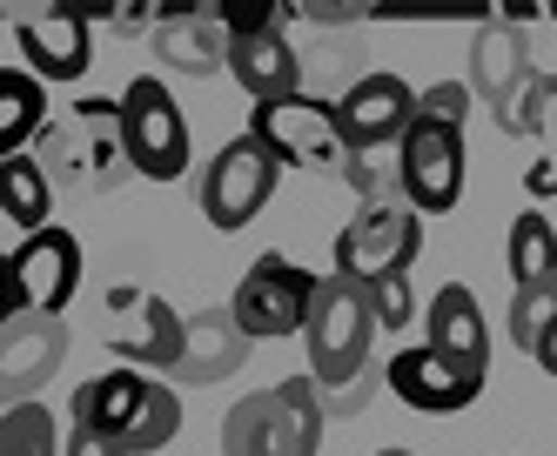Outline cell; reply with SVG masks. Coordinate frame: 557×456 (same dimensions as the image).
Returning a JSON list of instances; mask_svg holds the SVG:
<instances>
[{
    "label": "cell",
    "mask_w": 557,
    "mask_h": 456,
    "mask_svg": "<svg viewBox=\"0 0 557 456\" xmlns=\"http://www.w3.org/2000/svg\"><path fill=\"white\" fill-rule=\"evenodd\" d=\"M67 423L108 436L122 456H162L182 436V390L169 377H141L114 362L67 396Z\"/></svg>",
    "instance_id": "obj_1"
},
{
    "label": "cell",
    "mask_w": 557,
    "mask_h": 456,
    "mask_svg": "<svg viewBox=\"0 0 557 456\" xmlns=\"http://www.w3.org/2000/svg\"><path fill=\"white\" fill-rule=\"evenodd\" d=\"M323 390L309 377H283L275 390L243 396L222 417V456H315L323 449Z\"/></svg>",
    "instance_id": "obj_2"
},
{
    "label": "cell",
    "mask_w": 557,
    "mask_h": 456,
    "mask_svg": "<svg viewBox=\"0 0 557 456\" xmlns=\"http://www.w3.org/2000/svg\"><path fill=\"white\" fill-rule=\"evenodd\" d=\"M370 343H376V322H370L363 288L343 282V275H323L315 282V303H309V322H302V349H309L302 377L323 396L349 390L370 369Z\"/></svg>",
    "instance_id": "obj_3"
},
{
    "label": "cell",
    "mask_w": 557,
    "mask_h": 456,
    "mask_svg": "<svg viewBox=\"0 0 557 456\" xmlns=\"http://www.w3.org/2000/svg\"><path fill=\"white\" fill-rule=\"evenodd\" d=\"M114 128H122L128 175H141V182L188 175V121H182V101L169 95L162 74H135L114 95Z\"/></svg>",
    "instance_id": "obj_4"
},
{
    "label": "cell",
    "mask_w": 557,
    "mask_h": 456,
    "mask_svg": "<svg viewBox=\"0 0 557 456\" xmlns=\"http://www.w3.org/2000/svg\"><path fill=\"white\" fill-rule=\"evenodd\" d=\"M315 269H302L296 256H283V248H269V256H256L243 269V282H235V329H243L249 343H283V336H302L309 322V303H315Z\"/></svg>",
    "instance_id": "obj_5"
},
{
    "label": "cell",
    "mask_w": 557,
    "mask_h": 456,
    "mask_svg": "<svg viewBox=\"0 0 557 456\" xmlns=\"http://www.w3.org/2000/svg\"><path fill=\"white\" fill-rule=\"evenodd\" d=\"M417 256H423V215L404 209V195H389V201H356L349 229L336 235V269H330V275L370 288V282H383V275H410Z\"/></svg>",
    "instance_id": "obj_6"
},
{
    "label": "cell",
    "mask_w": 557,
    "mask_h": 456,
    "mask_svg": "<svg viewBox=\"0 0 557 456\" xmlns=\"http://www.w3.org/2000/svg\"><path fill=\"white\" fill-rule=\"evenodd\" d=\"M275 188H283V161H275L262 141L235 135L228 148H215V155H209L202 182H195V201H202L209 229L235 235V229H249V222L269 209V201H275Z\"/></svg>",
    "instance_id": "obj_7"
},
{
    "label": "cell",
    "mask_w": 557,
    "mask_h": 456,
    "mask_svg": "<svg viewBox=\"0 0 557 456\" xmlns=\"http://www.w3.org/2000/svg\"><path fill=\"white\" fill-rule=\"evenodd\" d=\"M101 343L122 356V369L175 377V362H182V309L162 303L154 288H114L108 309H101Z\"/></svg>",
    "instance_id": "obj_8"
},
{
    "label": "cell",
    "mask_w": 557,
    "mask_h": 456,
    "mask_svg": "<svg viewBox=\"0 0 557 456\" xmlns=\"http://www.w3.org/2000/svg\"><path fill=\"white\" fill-rule=\"evenodd\" d=\"M396 195L410 215H450L463 201V128L417 114L410 135L396 141Z\"/></svg>",
    "instance_id": "obj_9"
},
{
    "label": "cell",
    "mask_w": 557,
    "mask_h": 456,
    "mask_svg": "<svg viewBox=\"0 0 557 456\" xmlns=\"http://www.w3.org/2000/svg\"><path fill=\"white\" fill-rule=\"evenodd\" d=\"M249 141H262L289 169H343V135H336V101L323 95H289L249 108Z\"/></svg>",
    "instance_id": "obj_10"
},
{
    "label": "cell",
    "mask_w": 557,
    "mask_h": 456,
    "mask_svg": "<svg viewBox=\"0 0 557 456\" xmlns=\"http://www.w3.org/2000/svg\"><path fill=\"white\" fill-rule=\"evenodd\" d=\"M410 121H417V88L404 74H363V81H349L343 101H336V135H343V155H389L396 141L410 135Z\"/></svg>",
    "instance_id": "obj_11"
},
{
    "label": "cell",
    "mask_w": 557,
    "mask_h": 456,
    "mask_svg": "<svg viewBox=\"0 0 557 456\" xmlns=\"http://www.w3.org/2000/svg\"><path fill=\"white\" fill-rule=\"evenodd\" d=\"M48 182L54 175H74L82 188H114L128 169L122 155V128H114V101H82L61 128H48Z\"/></svg>",
    "instance_id": "obj_12"
},
{
    "label": "cell",
    "mask_w": 557,
    "mask_h": 456,
    "mask_svg": "<svg viewBox=\"0 0 557 456\" xmlns=\"http://www.w3.org/2000/svg\"><path fill=\"white\" fill-rule=\"evenodd\" d=\"M67 362V316H8L0 322V409L41 403Z\"/></svg>",
    "instance_id": "obj_13"
},
{
    "label": "cell",
    "mask_w": 557,
    "mask_h": 456,
    "mask_svg": "<svg viewBox=\"0 0 557 456\" xmlns=\"http://www.w3.org/2000/svg\"><path fill=\"white\" fill-rule=\"evenodd\" d=\"M8 275H14V303L27 316H67L74 288H82V242L67 229H34L8 256Z\"/></svg>",
    "instance_id": "obj_14"
},
{
    "label": "cell",
    "mask_w": 557,
    "mask_h": 456,
    "mask_svg": "<svg viewBox=\"0 0 557 456\" xmlns=\"http://www.w3.org/2000/svg\"><path fill=\"white\" fill-rule=\"evenodd\" d=\"M14 48H21V67L41 81V88H67V81H82L88 61H95V27L54 0V8H34L14 21Z\"/></svg>",
    "instance_id": "obj_15"
},
{
    "label": "cell",
    "mask_w": 557,
    "mask_h": 456,
    "mask_svg": "<svg viewBox=\"0 0 557 456\" xmlns=\"http://www.w3.org/2000/svg\"><path fill=\"white\" fill-rule=\"evenodd\" d=\"M383 383L396 390V403H410L417 417H457V409H470L476 396H484V377H463L457 362H444V356L423 349V343L396 349L383 362Z\"/></svg>",
    "instance_id": "obj_16"
},
{
    "label": "cell",
    "mask_w": 557,
    "mask_h": 456,
    "mask_svg": "<svg viewBox=\"0 0 557 456\" xmlns=\"http://www.w3.org/2000/svg\"><path fill=\"white\" fill-rule=\"evenodd\" d=\"M537 67H531V40H524V27H504V21H484L470 34V101L484 95L491 101V114H497V128H504V114H510V101L524 95V81H531Z\"/></svg>",
    "instance_id": "obj_17"
},
{
    "label": "cell",
    "mask_w": 557,
    "mask_h": 456,
    "mask_svg": "<svg viewBox=\"0 0 557 456\" xmlns=\"http://www.w3.org/2000/svg\"><path fill=\"white\" fill-rule=\"evenodd\" d=\"M444 362H457L463 377H484L491 383V329H484V309H476V296L463 282H444L430 296V343Z\"/></svg>",
    "instance_id": "obj_18"
},
{
    "label": "cell",
    "mask_w": 557,
    "mask_h": 456,
    "mask_svg": "<svg viewBox=\"0 0 557 456\" xmlns=\"http://www.w3.org/2000/svg\"><path fill=\"white\" fill-rule=\"evenodd\" d=\"M222 67L235 74V88L249 95V108L302 95V54L289 48L283 27H275V34H249V40H228V61Z\"/></svg>",
    "instance_id": "obj_19"
},
{
    "label": "cell",
    "mask_w": 557,
    "mask_h": 456,
    "mask_svg": "<svg viewBox=\"0 0 557 456\" xmlns=\"http://www.w3.org/2000/svg\"><path fill=\"white\" fill-rule=\"evenodd\" d=\"M249 349H256V343L235 329L228 309L182 316V362H175L169 383H222V377H235V369L249 362Z\"/></svg>",
    "instance_id": "obj_20"
},
{
    "label": "cell",
    "mask_w": 557,
    "mask_h": 456,
    "mask_svg": "<svg viewBox=\"0 0 557 456\" xmlns=\"http://www.w3.org/2000/svg\"><path fill=\"white\" fill-rule=\"evenodd\" d=\"M162 14L154 21V54H162V67H182V74H215L228 61V40L215 34V21L202 14V0H169V8H148Z\"/></svg>",
    "instance_id": "obj_21"
},
{
    "label": "cell",
    "mask_w": 557,
    "mask_h": 456,
    "mask_svg": "<svg viewBox=\"0 0 557 456\" xmlns=\"http://www.w3.org/2000/svg\"><path fill=\"white\" fill-rule=\"evenodd\" d=\"M0 222H14L21 235L54 222V182L41 169V155H14L0 161Z\"/></svg>",
    "instance_id": "obj_22"
},
{
    "label": "cell",
    "mask_w": 557,
    "mask_h": 456,
    "mask_svg": "<svg viewBox=\"0 0 557 456\" xmlns=\"http://www.w3.org/2000/svg\"><path fill=\"white\" fill-rule=\"evenodd\" d=\"M41 128H48V88L27 67H0V161L27 155Z\"/></svg>",
    "instance_id": "obj_23"
},
{
    "label": "cell",
    "mask_w": 557,
    "mask_h": 456,
    "mask_svg": "<svg viewBox=\"0 0 557 456\" xmlns=\"http://www.w3.org/2000/svg\"><path fill=\"white\" fill-rule=\"evenodd\" d=\"M504 262H510V282L517 288H531V282H557V229L524 209L510 222V242H504Z\"/></svg>",
    "instance_id": "obj_24"
},
{
    "label": "cell",
    "mask_w": 557,
    "mask_h": 456,
    "mask_svg": "<svg viewBox=\"0 0 557 456\" xmlns=\"http://www.w3.org/2000/svg\"><path fill=\"white\" fill-rule=\"evenodd\" d=\"M504 135H531V141H544V155H557V74L524 81V95L504 114Z\"/></svg>",
    "instance_id": "obj_25"
},
{
    "label": "cell",
    "mask_w": 557,
    "mask_h": 456,
    "mask_svg": "<svg viewBox=\"0 0 557 456\" xmlns=\"http://www.w3.org/2000/svg\"><path fill=\"white\" fill-rule=\"evenodd\" d=\"M54 443H61V430H54L48 403L0 409V456H54Z\"/></svg>",
    "instance_id": "obj_26"
},
{
    "label": "cell",
    "mask_w": 557,
    "mask_h": 456,
    "mask_svg": "<svg viewBox=\"0 0 557 456\" xmlns=\"http://www.w3.org/2000/svg\"><path fill=\"white\" fill-rule=\"evenodd\" d=\"M202 14L215 21L222 40H249V34H275L296 8H283V0H202Z\"/></svg>",
    "instance_id": "obj_27"
},
{
    "label": "cell",
    "mask_w": 557,
    "mask_h": 456,
    "mask_svg": "<svg viewBox=\"0 0 557 456\" xmlns=\"http://www.w3.org/2000/svg\"><path fill=\"white\" fill-rule=\"evenodd\" d=\"M550 322H557V282H531V288H517V296H510V343L524 349V356H537Z\"/></svg>",
    "instance_id": "obj_28"
},
{
    "label": "cell",
    "mask_w": 557,
    "mask_h": 456,
    "mask_svg": "<svg viewBox=\"0 0 557 456\" xmlns=\"http://www.w3.org/2000/svg\"><path fill=\"white\" fill-rule=\"evenodd\" d=\"M363 303H370V322L389 329V336L417 322V288H410V275H383V282H370Z\"/></svg>",
    "instance_id": "obj_29"
},
{
    "label": "cell",
    "mask_w": 557,
    "mask_h": 456,
    "mask_svg": "<svg viewBox=\"0 0 557 456\" xmlns=\"http://www.w3.org/2000/svg\"><path fill=\"white\" fill-rule=\"evenodd\" d=\"M417 114L444 121V128H463V121H470V88H463V81H436V88L417 95Z\"/></svg>",
    "instance_id": "obj_30"
},
{
    "label": "cell",
    "mask_w": 557,
    "mask_h": 456,
    "mask_svg": "<svg viewBox=\"0 0 557 456\" xmlns=\"http://www.w3.org/2000/svg\"><path fill=\"white\" fill-rule=\"evenodd\" d=\"M343 182L356 188V201H389L396 175H383V155H343Z\"/></svg>",
    "instance_id": "obj_31"
},
{
    "label": "cell",
    "mask_w": 557,
    "mask_h": 456,
    "mask_svg": "<svg viewBox=\"0 0 557 456\" xmlns=\"http://www.w3.org/2000/svg\"><path fill=\"white\" fill-rule=\"evenodd\" d=\"M61 456H122L108 436H95V430H74L67 423V436H61Z\"/></svg>",
    "instance_id": "obj_32"
},
{
    "label": "cell",
    "mask_w": 557,
    "mask_h": 456,
    "mask_svg": "<svg viewBox=\"0 0 557 456\" xmlns=\"http://www.w3.org/2000/svg\"><path fill=\"white\" fill-rule=\"evenodd\" d=\"M524 195L531 201H544V195H557V155H537L531 169H524Z\"/></svg>",
    "instance_id": "obj_33"
},
{
    "label": "cell",
    "mask_w": 557,
    "mask_h": 456,
    "mask_svg": "<svg viewBox=\"0 0 557 456\" xmlns=\"http://www.w3.org/2000/svg\"><path fill=\"white\" fill-rule=\"evenodd\" d=\"M537 369H544V377H557V322L544 329V343H537V356H531Z\"/></svg>",
    "instance_id": "obj_34"
},
{
    "label": "cell",
    "mask_w": 557,
    "mask_h": 456,
    "mask_svg": "<svg viewBox=\"0 0 557 456\" xmlns=\"http://www.w3.org/2000/svg\"><path fill=\"white\" fill-rule=\"evenodd\" d=\"M8 316H21V303H14V275H8V256H0V322Z\"/></svg>",
    "instance_id": "obj_35"
},
{
    "label": "cell",
    "mask_w": 557,
    "mask_h": 456,
    "mask_svg": "<svg viewBox=\"0 0 557 456\" xmlns=\"http://www.w3.org/2000/svg\"><path fill=\"white\" fill-rule=\"evenodd\" d=\"M376 456H417V449H376Z\"/></svg>",
    "instance_id": "obj_36"
},
{
    "label": "cell",
    "mask_w": 557,
    "mask_h": 456,
    "mask_svg": "<svg viewBox=\"0 0 557 456\" xmlns=\"http://www.w3.org/2000/svg\"><path fill=\"white\" fill-rule=\"evenodd\" d=\"M544 14H557V8H544Z\"/></svg>",
    "instance_id": "obj_37"
}]
</instances>
